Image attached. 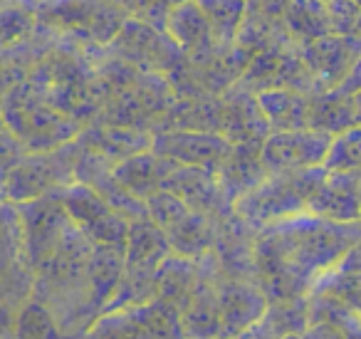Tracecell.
Here are the masks:
<instances>
[{
    "label": "cell",
    "mask_w": 361,
    "mask_h": 339,
    "mask_svg": "<svg viewBox=\"0 0 361 339\" xmlns=\"http://www.w3.org/2000/svg\"><path fill=\"white\" fill-rule=\"evenodd\" d=\"M317 290H326V292L336 295L344 304H349L356 314H361V270H336L329 278H324L317 285Z\"/></svg>",
    "instance_id": "obj_19"
},
{
    "label": "cell",
    "mask_w": 361,
    "mask_h": 339,
    "mask_svg": "<svg viewBox=\"0 0 361 339\" xmlns=\"http://www.w3.org/2000/svg\"><path fill=\"white\" fill-rule=\"evenodd\" d=\"M114 3H119L136 20L166 32V23H169L171 11L176 6H180L183 0H114Z\"/></svg>",
    "instance_id": "obj_20"
},
{
    "label": "cell",
    "mask_w": 361,
    "mask_h": 339,
    "mask_svg": "<svg viewBox=\"0 0 361 339\" xmlns=\"http://www.w3.org/2000/svg\"><path fill=\"white\" fill-rule=\"evenodd\" d=\"M324 176V166L292 171V174H267L265 181H260L255 189H250L235 201L233 210L247 228L257 233L267 225L307 213L312 194L317 191Z\"/></svg>",
    "instance_id": "obj_2"
},
{
    "label": "cell",
    "mask_w": 361,
    "mask_h": 339,
    "mask_svg": "<svg viewBox=\"0 0 361 339\" xmlns=\"http://www.w3.org/2000/svg\"><path fill=\"white\" fill-rule=\"evenodd\" d=\"M82 144L77 139L47 151H27L6 169V201L25 203L62 191L77 181Z\"/></svg>",
    "instance_id": "obj_3"
},
{
    "label": "cell",
    "mask_w": 361,
    "mask_h": 339,
    "mask_svg": "<svg viewBox=\"0 0 361 339\" xmlns=\"http://www.w3.org/2000/svg\"><path fill=\"white\" fill-rule=\"evenodd\" d=\"M307 213L334 223L361 220V176L359 171H326L310 198Z\"/></svg>",
    "instance_id": "obj_8"
},
{
    "label": "cell",
    "mask_w": 361,
    "mask_h": 339,
    "mask_svg": "<svg viewBox=\"0 0 361 339\" xmlns=\"http://www.w3.org/2000/svg\"><path fill=\"white\" fill-rule=\"evenodd\" d=\"M267 339H282L292 334H305L310 327V304L305 297L275 299L267 304L262 319L255 324Z\"/></svg>",
    "instance_id": "obj_15"
},
{
    "label": "cell",
    "mask_w": 361,
    "mask_h": 339,
    "mask_svg": "<svg viewBox=\"0 0 361 339\" xmlns=\"http://www.w3.org/2000/svg\"><path fill=\"white\" fill-rule=\"evenodd\" d=\"M361 240L359 223L300 213L255 233V280L267 299H295L339 270Z\"/></svg>",
    "instance_id": "obj_1"
},
{
    "label": "cell",
    "mask_w": 361,
    "mask_h": 339,
    "mask_svg": "<svg viewBox=\"0 0 361 339\" xmlns=\"http://www.w3.org/2000/svg\"><path fill=\"white\" fill-rule=\"evenodd\" d=\"M326 11H329L331 30H334L336 35L349 37L361 20V8L356 6L354 0H329V3H326Z\"/></svg>",
    "instance_id": "obj_21"
},
{
    "label": "cell",
    "mask_w": 361,
    "mask_h": 339,
    "mask_svg": "<svg viewBox=\"0 0 361 339\" xmlns=\"http://www.w3.org/2000/svg\"><path fill=\"white\" fill-rule=\"evenodd\" d=\"M354 3H356V6H359V8H361V0H354Z\"/></svg>",
    "instance_id": "obj_24"
},
{
    "label": "cell",
    "mask_w": 361,
    "mask_h": 339,
    "mask_svg": "<svg viewBox=\"0 0 361 339\" xmlns=\"http://www.w3.org/2000/svg\"><path fill=\"white\" fill-rule=\"evenodd\" d=\"M359 225H361V220H359Z\"/></svg>",
    "instance_id": "obj_26"
},
{
    "label": "cell",
    "mask_w": 361,
    "mask_h": 339,
    "mask_svg": "<svg viewBox=\"0 0 361 339\" xmlns=\"http://www.w3.org/2000/svg\"><path fill=\"white\" fill-rule=\"evenodd\" d=\"M326 171H361V126L341 131L331 141L329 156L324 161Z\"/></svg>",
    "instance_id": "obj_18"
},
{
    "label": "cell",
    "mask_w": 361,
    "mask_h": 339,
    "mask_svg": "<svg viewBox=\"0 0 361 339\" xmlns=\"http://www.w3.org/2000/svg\"><path fill=\"white\" fill-rule=\"evenodd\" d=\"M218 302L223 317V339H233L238 334L252 329L265 314L267 299L265 290L255 278H235V275H218L216 280Z\"/></svg>",
    "instance_id": "obj_5"
},
{
    "label": "cell",
    "mask_w": 361,
    "mask_h": 339,
    "mask_svg": "<svg viewBox=\"0 0 361 339\" xmlns=\"http://www.w3.org/2000/svg\"><path fill=\"white\" fill-rule=\"evenodd\" d=\"M151 149L161 156H169L180 166H208L216 169L233 151V141L221 131L198 129H161L154 134Z\"/></svg>",
    "instance_id": "obj_6"
},
{
    "label": "cell",
    "mask_w": 361,
    "mask_h": 339,
    "mask_svg": "<svg viewBox=\"0 0 361 339\" xmlns=\"http://www.w3.org/2000/svg\"><path fill=\"white\" fill-rule=\"evenodd\" d=\"M196 6L206 13L208 23L223 50L238 45V37L247 18V0H196Z\"/></svg>",
    "instance_id": "obj_16"
},
{
    "label": "cell",
    "mask_w": 361,
    "mask_h": 339,
    "mask_svg": "<svg viewBox=\"0 0 361 339\" xmlns=\"http://www.w3.org/2000/svg\"><path fill=\"white\" fill-rule=\"evenodd\" d=\"M173 253L166 230L151 215L131 220L126 238V268L159 270L169 255Z\"/></svg>",
    "instance_id": "obj_11"
},
{
    "label": "cell",
    "mask_w": 361,
    "mask_h": 339,
    "mask_svg": "<svg viewBox=\"0 0 361 339\" xmlns=\"http://www.w3.org/2000/svg\"><path fill=\"white\" fill-rule=\"evenodd\" d=\"M6 339H67L57 324L55 314L50 312L42 299L32 295L13 319V329Z\"/></svg>",
    "instance_id": "obj_17"
},
{
    "label": "cell",
    "mask_w": 361,
    "mask_h": 339,
    "mask_svg": "<svg viewBox=\"0 0 361 339\" xmlns=\"http://www.w3.org/2000/svg\"><path fill=\"white\" fill-rule=\"evenodd\" d=\"M356 124L359 121H356V105L351 95H344L339 90L312 95V109H310L312 129L329 131V134L336 136Z\"/></svg>",
    "instance_id": "obj_14"
},
{
    "label": "cell",
    "mask_w": 361,
    "mask_h": 339,
    "mask_svg": "<svg viewBox=\"0 0 361 339\" xmlns=\"http://www.w3.org/2000/svg\"><path fill=\"white\" fill-rule=\"evenodd\" d=\"M300 50L322 92L336 90L361 57V47L351 37L336 35V32L307 42Z\"/></svg>",
    "instance_id": "obj_7"
},
{
    "label": "cell",
    "mask_w": 361,
    "mask_h": 339,
    "mask_svg": "<svg viewBox=\"0 0 361 339\" xmlns=\"http://www.w3.org/2000/svg\"><path fill=\"white\" fill-rule=\"evenodd\" d=\"M324 3H329V0H324Z\"/></svg>",
    "instance_id": "obj_25"
},
{
    "label": "cell",
    "mask_w": 361,
    "mask_h": 339,
    "mask_svg": "<svg viewBox=\"0 0 361 339\" xmlns=\"http://www.w3.org/2000/svg\"><path fill=\"white\" fill-rule=\"evenodd\" d=\"M180 164H176L169 156L156 154L154 149H146L141 154H134L129 159H124L121 164L114 166V179L129 191L131 196L146 201L149 196H154L156 191L164 189V181L178 169Z\"/></svg>",
    "instance_id": "obj_10"
},
{
    "label": "cell",
    "mask_w": 361,
    "mask_h": 339,
    "mask_svg": "<svg viewBox=\"0 0 361 339\" xmlns=\"http://www.w3.org/2000/svg\"><path fill=\"white\" fill-rule=\"evenodd\" d=\"M334 134L322 129H285L270 131L262 141V164L267 174H292L324 166Z\"/></svg>",
    "instance_id": "obj_4"
},
{
    "label": "cell",
    "mask_w": 361,
    "mask_h": 339,
    "mask_svg": "<svg viewBox=\"0 0 361 339\" xmlns=\"http://www.w3.org/2000/svg\"><path fill=\"white\" fill-rule=\"evenodd\" d=\"M257 102H260V109L272 131L305 129V126H310L312 95H307V92L287 90V87L265 90L257 92Z\"/></svg>",
    "instance_id": "obj_12"
},
{
    "label": "cell",
    "mask_w": 361,
    "mask_h": 339,
    "mask_svg": "<svg viewBox=\"0 0 361 339\" xmlns=\"http://www.w3.org/2000/svg\"><path fill=\"white\" fill-rule=\"evenodd\" d=\"M285 28L300 47L334 32L324 0H290L285 8Z\"/></svg>",
    "instance_id": "obj_13"
},
{
    "label": "cell",
    "mask_w": 361,
    "mask_h": 339,
    "mask_svg": "<svg viewBox=\"0 0 361 339\" xmlns=\"http://www.w3.org/2000/svg\"><path fill=\"white\" fill-rule=\"evenodd\" d=\"M354 105H356V121H359V126H361V92L354 95Z\"/></svg>",
    "instance_id": "obj_23"
},
{
    "label": "cell",
    "mask_w": 361,
    "mask_h": 339,
    "mask_svg": "<svg viewBox=\"0 0 361 339\" xmlns=\"http://www.w3.org/2000/svg\"><path fill=\"white\" fill-rule=\"evenodd\" d=\"M336 90L344 92V95H351V97L359 95V92H361V57L356 60V65L351 67V72L346 75V80L341 82Z\"/></svg>",
    "instance_id": "obj_22"
},
{
    "label": "cell",
    "mask_w": 361,
    "mask_h": 339,
    "mask_svg": "<svg viewBox=\"0 0 361 339\" xmlns=\"http://www.w3.org/2000/svg\"><path fill=\"white\" fill-rule=\"evenodd\" d=\"M166 32L188 62H206L223 50L213 25L208 23L206 13L196 6V0H183L171 11Z\"/></svg>",
    "instance_id": "obj_9"
}]
</instances>
